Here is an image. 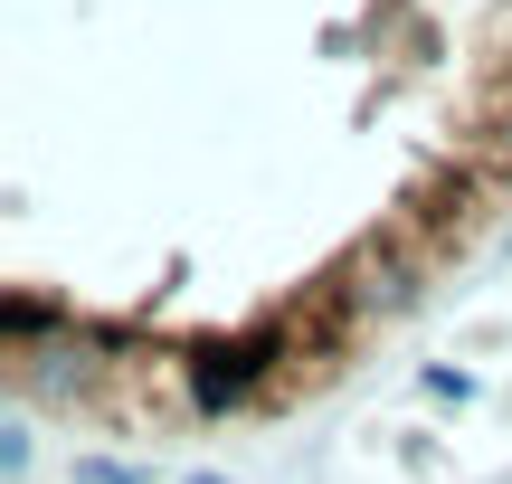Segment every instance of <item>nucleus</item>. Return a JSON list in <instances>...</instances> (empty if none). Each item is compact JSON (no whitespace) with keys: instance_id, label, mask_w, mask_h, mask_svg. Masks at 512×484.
Returning <instances> with one entry per match:
<instances>
[{"instance_id":"1","label":"nucleus","mask_w":512,"mask_h":484,"mask_svg":"<svg viewBox=\"0 0 512 484\" xmlns=\"http://www.w3.org/2000/svg\"><path fill=\"white\" fill-rule=\"evenodd\" d=\"M200 484H219V475H200Z\"/></svg>"}]
</instances>
